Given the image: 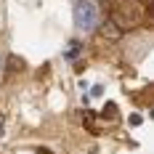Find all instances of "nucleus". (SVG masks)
<instances>
[{"instance_id":"1","label":"nucleus","mask_w":154,"mask_h":154,"mask_svg":"<svg viewBox=\"0 0 154 154\" xmlns=\"http://www.w3.org/2000/svg\"><path fill=\"white\" fill-rule=\"evenodd\" d=\"M75 21H77V29H82V32H93L98 27V5H96V0H77Z\"/></svg>"},{"instance_id":"2","label":"nucleus","mask_w":154,"mask_h":154,"mask_svg":"<svg viewBox=\"0 0 154 154\" xmlns=\"http://www.w3.org/2000/svg\"><path fill=\"white\" fill-rule=\"evenodd\" d=\"M138 16H136V0H120L114 5V21L120 24H133Z\"/></svg>"},{"instance_id":"3","label":"nucleus","mask_w":154,"mask_h":154,"mask_svg":"<svg viewBox=\"0 0 154 154\" xmlns=\"http://www.w3.org/2000/svg\"><path fill=\"white\" fill-rule=\"evenodd\" d=\"M120 117V109L114 106V104H106V109H104V120H117Z\"/></svg>"},{"instance_id":"4","label":"nucleus","mask_w":154,"mask_h":154,"mask_svg":"<svg viewBox=\"0 0 154 154\" xmlns=\"http://www.w3.org/2000/svg\"><path fill=\"white\" fill-rule=\"evenodd\" d=\"M82 122H85V130H91V133H96V128H93V117L88 114V112L82 114Z\"/></svg>"},{"instance_id":"5","label":"nucleus","mask_w":154,"mask_h":154,"mask_svg":"<svg viewBox=\"0 0 154 154\" xmlns=\"http://www.w3.org/2000/svg\"><path fill=\"white\" fill-rule=\"evenodd\" d=\"M128 122L133 125V128H136V125H141L143 122V117H141V114H136V112H133V114H130V120H128Z\"/></svg>"},{"instance_id":"6","label":"nucleus","mask_w":154,"mask_h":154,"mask_svg":"<svg viewBox=\"0 0 154 154\" xmlns=\"http://www.w3.org/2000/svg\"><path fill=\"white\" fill-rule=\"evenodd\" d=\"M77 53H80V48H77V45H72V48H69V51H66V59H75Z\"/></svg>"},{"instance_id":"7","label":"nucleus","mask_w":154,"mask_h":154,"mask_svg":"<svg viewBox=\"0 0 154 154\" xmlns=\"http://www.w3.org/2000/svg\"><path fill=\"white\" fill-rule=\"evenodd\" d=\"M0 136H3V117H0Z\"/></svg>"},{"instance_id":"8","label":"nucleus","mask_w":154,"mask_h":154,"mask_svg":"<svg viewBox=\"0 0 154 154\" xmlns=\"http://www.w3.org/2000/svg\"><path fill=\"white\" fill-rule=\"evenodd\" d=\"M40 154H48V152H43V149H40Z\"/></svg>"}]
</instances>
